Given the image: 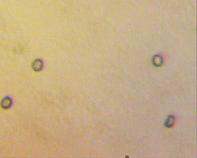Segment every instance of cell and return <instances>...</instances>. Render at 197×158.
Masks as SVG:
<instances>
[{
  "instance_id": "3",
  "label": "cell",
  "mask_w": 197,
  "mask_h": 158,
  "mask_svg": "<svg viewBox=\"0 0 197 158\" xmlns=\"http://www.w3.org/2000/svg\"><path fill=\"white\" fill-rule=\"evenodd\" d=\"M160 62H162V60L160 58H159V57H158V56H156V57H155V59H154V64H155V65H159V63H160Z\"/></svg>"
},
{
  "instance_id": "2",
  "label": "cell",
  "mask_w": 197,
  "mask_h": 158,
  "mask_svg": "<svg viewBox=\"0 0 197 158\" xmlns=\"http://www.w3.org/2000/svg\"><path fill=\"white\" fill-rule=\"evenodd\" d=\"M12 101L10 99V98L5 97L4 99H3L1 102V107L3 109H8V108L10 107Z\"/></svg>"
},
{
  "instance_id": "1",
  "label": "cell",
  "mask_w": 197,
  "mask_h": 158,
  "mask_svg": "<svg viewBox=\"0 0 197 158\" xmlns=\"http://www.w3.org/2000/svg\"><path fill=\"white\" fill-rule=\"evenodd\" d=\"M32 68L35 72H39L43 68V62L40 59H36L33 61L32 64Z\"/></svg>"
}]
</instances>
